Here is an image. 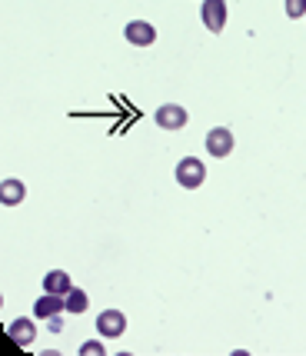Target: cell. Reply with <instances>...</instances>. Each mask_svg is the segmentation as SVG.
Wrapping results in <instances>:
<instances>
[{"label":"cell","mask_w":306,"mask_h":356,"mask_svg":"<svg viewBox=\"0 0 306 356\" xmlns=\"http://www.w3.org/2000/svg\"><path fill=\"white\" fill-rule=\"evenodd\" d=\"M287 14H290L293 20H300V17L306 14V0H287Z\"/></svg>","instance_id":"cell-12"},{"label":"cell","mask_w":306,"mask_h":356,"mask_svg":"<svg viewBox=\"0 0 306 356\" xmlns=\"http://www.w3.org/2000/svg\"><path fill=\"white\" fill-rule=\"evenodd\" d=\"M207 150H210V156H216V160L230 156V150H233V134H230L227 127H214V130L207 134Z\"/></svg>","instance_id":"cell-4"},{"label":"cell","mask_w":306,"mask_h":356,"mask_svg":"<svg viewBox=\"0 0 306 356\" xmlns=\"http://www.w3.org/2000/svg\"><path fill=\"white\" fill-rule=\"evenodd\" d=\"M61 310H67L61 293H44L37 303H33V316L37 320H50V316H61Z\"/></svg>","instance_id":"cell-6"},{"label":"cell","mask_w":306,"mask_h":356,"mask_svg":"<svg viewBox=\"0 0 306 356\" xmlns=\"http://www.w3.org/2000/svg\"><path fill=\"white\" fill-rule=\"evenodd\" d=\"M24 193H27V190H24L20 180H3V184H0V200H3V207H17V203L24 200Z\"/></svg>","instance_id":"cell-10"},{"label":"cell","mask_w":306,"mask_h":356,"mask_svg":"<svg viewBox=\"0 0 306 356\" xmlns=\"http://www.w3.org/2000/svg\"><path fill=\"white\" fill-rule=\"evenodd\" d=\"M203 180H207L203 160H197V156H184V160L177 163V184L184 186V190H197V186H203Z\"/></svg>","instance_id":"cell-1"},{"label":"cell","mask_w":306,"mask_h":356,"mask_svg":"<svg viewBox=\"0 0 306 356\" xmlns=\"http://www.w3.org/2000/svg\"><path fill=\"white\" fill-rule=\"evenodd\" d=\"M153 120H156V127H163V130H184L190 117H186V110L180 104H163V107H156Z\"/></svg>","instance_id":"cell-2"},{"label":"cell","mask_w":306,"mask_h":356,"mask_svg":"<svg viewBox=\"0 0 306 356\" xmlns=\"http://www.w3.org/2000/svg\"><path fill=\"white\" fill-rule=\"evenodd\" d=\"M63 303H67V313H83L87 307H90V296H87V290H70V293L63 296Z\"/></svg>","instance_id":"cell-11"},{"label":"cell","mask_w":306,"mask_h":356,"mask_svg":"<svg viewBox=\"0 0 306 356\" xmlns=\"http://www.w3.org/2000/svg\"><path fill=\"white\" fill-rule=\"evenodd\" d=\"M123 33H127V40L134 47H150L156 40V31H153V24H147V20H130Z\"/></svg>","instance_id":"cell-5"},{"label":"cell","mask_w":306,"mask_h":356,"mask_svg":"<svg viewBox=\"0 0 306 356\" xmlns=\"http://www.w3.org/2000/svg\"><path fill=\"white\" fill-rule=\"evenodd\" d=\"M7 337L17 343V346H31L33 337H37V330H33V320H14V323L7 326Z\"/></svg>","instance_id":"cell-8"},{"label":"cell","mask_w":306,"mask_h":356,"mask_svg":"<svg viewBox=\"0 0 306 356\" xmlns=\"http://www.w3.org/2000/svg\"><path fill=\"white\" fill-rule=\"evenodd\" d=\"M104 353H107V350H104L97 340H87L83 346H80V356H104Z\"/></svg>","instance_id":"cell-13"},{"label":"cell","mask_w":306,"mask_h":356,"mask_svg":"<svg viewBox=\"0 0 306 356\" xmlns=\"http://www.w3.org/2000/svg\"><path fill=\"white\" fill-rule=\"evenodd\" d=\"M97 330H100L104 337H120L123 330H127V316H123L120 310H104L100 320H97Z\"/></svg>","instance_id":"cell-7"},{"label":"cell","mask_w":306,"mask_h":356,"mask_svg":"<svg viewBox=\"0 0 306 356\" xmlns=\"http://www.w3.org/2000/svg\"><path fill=\"white\" fill-rule=\"evenodd\" d=\"M44 290L47 293H61V296H67L74 286H70V277L63 273V270H54V273H47L44 277Z\"/></svg>","instance_id":"cell-9"},{"label":"cell","mask_w":306,"mask_h":356,"mask_svg":"<svg viewBox=\"0 0 306 356\" xmlns=\"http://www.w3.org/2000/svg\"><path fill=\"white\" fill-rule=\"evenodd\" d=\"M61 316H50V330H54V333H61Z\"/></svg>","instance_id":"cell-14"},{"label":"cell","mask_w":306,"mask_h":356,"mask_svg":"<svg viewBox=\"0 0 306 356\" xmlns=\"http://www.w3.org/2000/svg\"><path fill=\"white\" fill-rule=\"evenodd\" d=\"M203 24H207V31L220 33L227 27V0H203Z\"/></svg>","instance_id":"cell-3"}]
</instances>
